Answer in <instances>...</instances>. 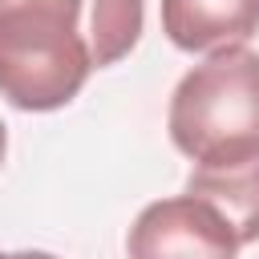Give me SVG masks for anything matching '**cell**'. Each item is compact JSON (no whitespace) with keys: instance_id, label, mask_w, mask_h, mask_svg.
<instances>
[{"instance_id":"obj_1","label":"cell","mask_w":259,"mask_h":259,"mask_svg":"<svg viewBox=\"0 0 259 259\" xmlns=\"http://www.w3.org/2000/svg\"><path fill=\"white\" fill-rule=\"evenodd\" d=\"M146 0H0V97L24 113L69 105L93 69L134 53Z\"/></svg>"},{"instance_id":"obj_2","label":"cell","mask_w":259,"mask_h":259,"mask_svg":"<svg viewBox=\"0 0 259 259\" xmlns=\"http://www.w3.org/2000/svg\"><path fill=\"white\" fill-rule=\"evenodd\" d=\"M166 130L194 166H239L259 154V53L214 49L170 93Z\"/></svg>"},{"instance_id":"obj_3","label":"cell","mask_w":259,"mask_h":259,"mask_svg":"<svg viewBox=\"0 0 259 259\" xmlns=\"http://www.w3.org/2000/svg\"><path fill=\"white\" fill-rule=\"evenodd\" d=\"M239 247L231 223L194 194L142 206L125 235V259H239Z\"/></svg>"},{"instance_id":"obj_4","label":"cell","mask_w":259,"mask_h":259,"mask_svg":"<svg viewBox=\"0 0 259 259\" xmlns=\"http://www.w3.org/2000/svg\"><path fill=\"white\" fill-rule=\"evenodd\" d=\"M162 32L182 53H214L259 32V0H162Z\"/></svg>"},{"instance_id":"obj_5","label":"cell","mask_w":259,"mask_h":259,"mask_svg":"<svg viewBox=\"0 0 259 259\" xmlns=\"http://www.w3.org/2000/svg\"><path fill=\"white\" fill-rule=\"evenodd\" d=\"M186 194L210 202L231 223L239 243L259 239V154L239 166H194Z\"/></svg>"},{"instance_id":"obj_6","label":"cell","mask_w":259,"mask_h":259,"mask_svg":"<svg viewBox=\"0 0 259 259\" xmlns=\"http://www.w3.org/2000/svg\"><path fill=\"white\" fill-rule=\"evenodd\" d=\"M0 259H61L53 251H0Z\"/></svg>"},{"instance_id":"obj_7","label":"cell","mask_w":259,"mask_h":259,"mask_svg":"<svg viewBox=\"0 0 259 259\" xmlns=\"http://www.w3.org/2000/svg\"><path fill=\"white\" fill-rule=\"evenodd\" d=\"M4 150H8V134H4V121H0V162H4Z\"/></svg>"}]
</instances>
